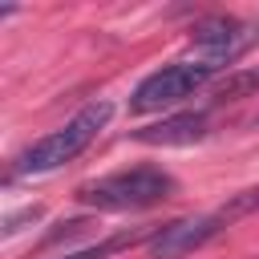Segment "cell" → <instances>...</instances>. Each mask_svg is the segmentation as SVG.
Wrapping results in <instances>:
<instances>
[{
  "mask_svg": "<svg viewBox=\"0 0 259 259\" xmlns=\"http://www.w3.org/2000/svg\"><path fill=\"white\" fill-rule=\"evenodd\" d=\"M223 214H186V219H174L166 227H158V235L146 243L150 247V259H182L190 251H198L202 243H210L219 231H223Z\"/></svg>",
  "mask_w": 259,
  "mask_h": 259,
  "instance_id": "cell-5",
  "label": "cell"
},
{
  "mask_svg": "<svg viewBox=\"0 0 259 259\" xmlns=\"http://www.w3.org/2000/svg\"><path fill=\"white\" fill-rule=\"evenodd\" d=\"M255 210H259V186H251V190H239V194H235V198H231V202H227L219 214L231 223V219H243V214H255Z\"/></svg>",
  "mask_w": 259,
  "mask_h": 259,
  "instance_id": "cell-9",
  "label": "cell"
},
{
  "mask_svg": "<svg viewBox=\"0 0 259 259\" xmlns=\"http://www.w3.org/2000/svg\"><path fill=\"white\" fill-rule=\"evenodd\" d=\"M247 45H251V28H247L243 20H235V16H206V20L194 24V32H190V53H194V61L210 65L214 73H219L223 65H231Z\"/></svg>",
  "mask_w": 259,
  "mask_h": 259,
  "instance_id": "cell-4",
  "label": "cell"
},
{
  "mask_svg": "<svg viewBox=\"0 0 259 259\" xmlns=\"http://www.w3.org/2000/svg\"><path fill=\"white\" fill-rule=\"evenodd\" d=\"M158 235V227H138V231H117V235H109L105 243H93V247H81V251H73V255H65V259H109V255H117V251H125V247H134V243H142V239H154Z\"/></svg>",
  "mask_w": 259,
  "mask_h": 259,
  "instance_id": "cell-7",
  "label": "cell"
},
{
  "mask_svg": "<svg viewBox=\"0 0 259 259\" xmlns=\"http://www.w3.org/2000/svg\"><path fill=\"white\" fill-rule=\"evenodd\" d=\"M210 77H214V69L202 65V61H178V65H166V69L150 73V77L134 89V97H130V113H154V109L178 105L182 97H190L194 89H202Z\"/></svg>",
  "mask_w": 259,
  "mask_h": 259,
  "instance_id": "cell-3",
  "label": "cell"
},
{
  "mask_svg": "<svg viewBox=\"0 0 259 259\" xmlns=\"http://www.w3.org/2000/svg\"><path fill=\"white\" fill-rule=\"evenodd\" d=\"M109 117H113V105H109V101H89V105H85L77 117H69L61 130H53V134L36 138L28 150H20L16 174H45V170H57V166L73 162V158L97 138V130H101Z\"/></svg>",
  "mask_w": 259,
  "mask_h": 259,
  "instance_id": "cell-2",
  "label": "cell"
},
{
  "mask_svg": "<svg viewBox=\"0 0 259 259\" xmlns=\"http://www.w3.org/2000/svg\"><path fill=\"white\" fill-rule=\"evenodd\" d=\"M40 214H45L40 206H24V210H16V214H8V219H4V239H12L16 231H24L28 223H40Z\"/></svg>",
  "mask_w": 259,
  "mask_h": 259,
  "instance_id": "cell-10",
  "label": "cell"
},
{
  "mask_svg": "<svg viewBox=\"0 0 259 259\" xmlns=\"http://www.w3.org/2000/svg\"><path fill=\"white\" fill-rule=\"evenodd\" d=\"M251 93H259V69L231 73V77L214 89V101H239V97H251Z\"/></svg>",
  "mask_w": 259,
  "mask_h": 259,
  "instance_id": "cell-8",
  "label": "cell"
},
{
  "mask_svg": "<svg viewBox=\"0 0 259 259\" xmlns=\"http://www.w3.org/2000/svg\"><path fill=\"white\" fill-rule=\"evenodd\" d=\"M174 190H178V182L166 170L134 166V170H117V174H105L97 182L77 186V198L97 210H146V206L166 202Z\"/></svg>",
  "mask_w": 259,
  "mask_h": 259,
  "instance_id": "cell-1",
  "label": "cell"
},
{
  "mask_svg": "<svg viewBox=\"0 0 259 259\" xmlns=\"http://www.w3.org/2000/svg\"><path fill=\"white\" fill-rule=\"evenodd\" d=\"M202 134H206V113H174V117H162L158 125L134 130V142H146V146H194Z\"/></svg>",
  "mask_w": 259,
  "mask_h": 259,
  "instance_id": "cell-6",
  "label": "cell"
}]
</instances>
